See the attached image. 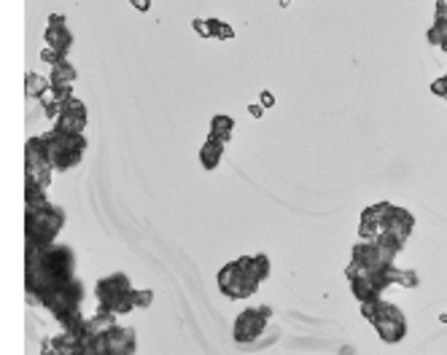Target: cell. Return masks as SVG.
Listing matches in <instances>:
<instances>
[{
  "label": "cell",
  "mask_w": 447,
  "mask_h": 355,
  "mask_svg": "<svg viewBox=\"0 0 447 355\" xmlns=\"http://www.w3.org/2000/svg\"><path fill=\"white\" fill-rule=\"evenodd\" d=\"M154 302V294L151 291H138L135 288V307H148Z\"/></svg>",
  "instance_id": "obj_22"
},
{
  "label": "cell",
  "mask_w": 447,
  "mask_h": 355,
  "mask_svg": "<svg viewBox=\"0 0 447 355\" xmlns=\"http://www.w3.org/2000/svg\"><path fill=\"white\" fill-rule=\"evenodd\" d=\"M41 59H43V62H49V65H57V62H59V59H65V57H62L59 51H54L51 46H46V49L41 51Z\"/></svg>",
  "instance_id": "obj_21"
},
{
  "label": "cell",
  "mask_w": 447,
  "mask_h": 355,
  "mask_svg": "<svg viewBox=\"0 0 447 355\" xmlns=\"http://www.w3.org/2000/svg\"><path fill=\"white\" fill-rule=\"evenodd\" d=\"M191 27L197 30L202 38H210V30H208V22H205V19H194V22H191Z\"/></svg>",
  "instance_id": "obj_23"
},
{
  "label": "cell",
  "mask_w": 447,
  "mask_h": 355,
  "mask_svg": "<svg viewBox=\"0 0 447 355\" xmlns=\"http://www.w3.org/2000/svg\"><path fill=\"white\" fill-rule=\"evenodd\" d=\"M132 6H135L138 11H148L151 9V0H132Z\"/></svg>",
  "instance_id": "obj_25"
},
{
  "label": "cell",
  "mask_w": 447,
  "mask_h": 355,
  "mask_svg": "<svg viewBox=\"0 0 447 355\" xmlns=\"http://www.w3.org/2000/svg\"><path fill=\"white\" fill-rule=\"evenodd\" d=\"M51 170L54 167H51L49 151H46L43 135L30 137L25 146V180H33V183L46 188L51 183Z\"/></svg>",
  "instance_id": "obj_9"
},
{
  "label": "cell",
  "mask_w": 447,
  "mask_h": 355,
  "mask_svg": "<svg viewBox=\"0 0 447 355\" xmlns=\"http://www.w3.org/2000/svg\"><path fill=\"white\" fill-rule=\"evenodd\" d=\"M434 19H444V22H447V0H439V3H436Z\"/></svg>",
  "instance_id": "obj_24"
},
{
  "label": "cell",
  "mask_w": 447,
  "mask_h": 355,
  "mask_svg": "<svg viewBox=\"0 0 447 355\" xmlns=\"http://www.w3.org/2000/svg\"><path fill=\"white\" fill-rule=\"evenodd\" d=\"M234 135V118L232 116H224V113H216L210 118V137L218 140V143L226 146V140Z\"/></svg>",
  "instance_id": "obj_14"
},
{
  "label": "cell",
  "mask_w": 447,
  "mask_h": 355,
  "mask_svg": "<svg viewBox=\"0 0 447 355\" xmlns=\"http://www.w3.org/2000/svg\"><path fill=\"white\" fill-rule=\"evenodd\" d=\"M97 302H100V312H111V315H124V312L135 310V288H132L130 277L121 272L100 277Z\"/></svg>",
  "instance_id": "obj_6"
},
{
  "label": "cell",
  "mask_w": 447,
  "mask_h": 355,
  "mask_svg": "<svg viewBox=\"0 0 447 355\" xmlns=\"http://www.w3.org/2000/svg\"><path fill=\"white\" fill-rule=\"evenodd\" d=\"M46 46H51L54 51H59L62 57L68 54V49L73 46V35L68 30V22L65 17L59 14H51L49 17V27H46Z\"/></svg>",
  "instance_id": "obj_12"
},
{
  "label": "cell",
  "mask_w": 447,
  "mask_h": 355,
  "mask_svg": "<svg viewBox=\"0 0 447 355\" xmlns=\"http://www.w3.org/2000/svg\"><path fill=\"white\" fill-rule=\"evenodd\" d=\"M73 81H76V67L68 59H59L57 65H51L49 86H73Z\"/></svg>",
  "instance_id": "obj_15"
},
{
  "label": "cell",
  "mask_w": 447,
  "mask_h": 355,
  "mask_svg": "<svg viewBox=\"0 0 447 355\" xmlns=\"http://www.w3.org/2000/svg\"><path fill=\"white\" fill-rule=\"evenodd\" d=\"M412 229H415V216L410 210L391 202H377L361 212L358 237L366 242H377V245L388 248L391 253L399 256L404 250L407 240H410Z\"/></svg>",
  "instance_id": "obj_2"
},
{
  "label": "cell",
  "mask_w": 447,
  "mask_h": 355,
  "mask_svg": "<svg viewBox=\"0 0 447 355\" xmlns=\"http://www.w3.org/2000/svg\"><path fill=\"white\" fill-rule=\"evenodd\" d=\"M248 110H250V116H256V118H262V116H264V108H262V105H250Z\"/></svg>",
  "instance_id": "obj_26"
},
{
  "label": "cell",
  "mask_w": 447,
  "mask_h": 355,
  "mask_svg": "<svg viewBox=\"0 0 447 355\" xmlns=\"http://www.w3.org/2000/svg\"><path fill=\"white\" fill-rule=\"evenodd\" d=\"M54 121H57V127H54V129L73 132V135H84V129H86V105L78 97H70L65 105H62L59 116L54 118Z\"/></svg>",
  "instance_id": "obj_11"
},
{
  "label": "cell",
  "mask_w": 447,
  "mask_h": 355,
  "mask_svg": "<svg viewBox=\"0 0 447 355\" xmlns=\"http://www.w3.org/2000/svg\"><path fill=\"white\" fill-rule=\"evenodd\" d=\"M81 352L84 355H135V331L113 326L92 339H84Z\"/></svg>",
  "instance_id": "obj_8"
},
{
  "label": "cell",
  "mask_w": 447,
  "mask_h": 355,
  "mask_svg": "<svg viewBox=\"0 0 447 355\" xmlns=\"http://www.w3.org/2000/svg\"><path fill=\"white\" fill-rule=\"evenodd\" d=\"M49 89V78L38 76V73H27L25 76V92L27 97H41V94Z\"/></svg>",
  "instance_id": "obj_17"
},
{
  "label": "cell",
  "mask_w": 447,
  "mask_h": 355,
  "mask_svg": "<svg viewBox=\"0 0 447 355\" xmlns=\"http://www.w3.org/2000/svg\"><path fill=\"white\" fill-rule=\"evenodd\" d=\"M288 3H291V0H280V6H288Z\"/></svg>",
  "instance_id": "obj_28"
},
{
  "label": "cell",
  "mask_w": 447,
  "mask_h": 355,
  "mask_svg": "<svg viewBox=\"0 0 447 355\" xmlns=\"http://www.w3.org/2000/svg\"><path fill=\"white\" fill-rule=\"evenodd\" d=\"M208 22V30H210V38H218V41H232L234 38V30L221 19H205Z\"/></svg>",
  "instance_id": "obj_18"
},
{
  "label": "cell",
  "mask_w": 447,
  "mask_h": 355,
  "mask_svg": "<svg viewBox=\"0 0 447 355\" xmlns=\"http://www.w3.org/2000/svg\"><path fill=\"white\" fill-rule=\"evenodd\" d=\"M65 226V210L51 204L49 199L41 204H30L25 207V240L27 245L43 248L51 245V240L59 234V229Z\"/></svg>",
  "instance_id": "obj_3"
},
{
  "label": "cell",
  "mask_w": 447,
  "mask_h": 355,
  "mask_svg": "<svg viewBox=\"0 0 447 355\" xmlns=\"http://www.w3.org/2000/svg\"><path fill=\"white\" fill-rule=\"evenodd\" d=\"M361 315L372 323V328L377 331V336L386 344H399L407 336V318L396 304L377 299V302L361 304Z\"/></svg>",
  "instance_id": "obj_4"
},
{
  "label": "cell",
  "mask_w": 447,
  "mask_h": 355,
  "mask_svg": "<svg viewBox=\"0 0 447 355\" xmlns=\"http://www.w3.org/2000/svg\"><path fill=\"white\" fill-rule=\"evenodd\" d=\"M46 151H49L51 167L54 170H73L86 154V137L84 135H73V132H59L51 129L43 135Z\"/></svg>",
  "instance_id": "obj_7"
},
{
  "label": "cell",
  "mask_w": 447,
  "mask_h": 355,
  "mask_svg": "<svg viewBox=\"0 0 447 355\" xmlns=\"http://www.w3.org/2000/svg\"><path fill=\"white\" fill-rule=\"evenodd\" d=\"M253 274H256L259 282H264L267 277H270V258H267L264 253L253 256Z\"/></svg>",
  "instance_id": "obj_19"
},
{
  "label": "cell",
  "mask_w": 447,
  "mask_h": 355,
  "mask_svg": "<svg viewBox=\"0 0 447 355\" xmlns=\"http://www.w3.org/2000/svg\"><path fill=\"white\" fill-rule=\"evenodd\" d=\"M431 92H434L436 97H447V73L442 78H436V81H431Z\"/></svg>",
  "instance_id": "obj_20"
},
{
  "label": "cell",
  "mask_w": 447,
  "mask_h": 355,
  "mask_svg": "<svg viewBox=\"0 0 447 355\" xmlns=\"http://www.w3.org/2000/svg\"><path fill=\"white\" fill-rule=\"evenodd\" d=\"M76 280V256L68 245H27V266H25V286L27 294L43 302L57 288Z\"/></svg>",
  "instance_id": "obj_1"
},
{
  "label": "cell",
  "mask_w": 447,
  "mask_h": 355,
  "mask_svg": "<svg viewBox=\"0 0 447 355\" xmlns=\"http://www.w3.org/2000/svg\"><path fill=\"white\" fill-rule=\"evenodd\" d=\"M259 288V280L253 274V258L250 256H240L237 261H229L221 266L218 272V291L226 299H248L253 296Z\"/></svg>",
  "instance_id": "obj_5"
},
{
  "label": "cell",
  "mask_w": 447,
  "mask_h": 355,
  "mask_svg": "<svg viewBox=\"0 0 447 355\" xmlns=\"http://www.w3.org/2000/svg\"><path fill=\"white\" fill-rule=\"evenodd\" d=\"M262 102H264V105H267V108H270V105H272V102H275V97H272V94H270V92H264V94H262Z\"/></svg>",
  "instance_id": "obj_27"
},
{
  "label": "cell",
  "mask_w": 447,
  "mask_h": 355,
  "mask_svg": "<svg viewBox=\"0 0 447 355\" xmlns=\"http://www.w3.org/2000/svg\"><path fill=\"white\" fill-rule=\"evenodd\" d=\"M221 156H224V143H218L213 137H208L205 146L200 148V164L205 170H216L221 164Z\"/></svg>",
  "instance_id": "obj_13"
},
{
  "label": "cell",
  "mask_w": 447,
  "mask_h": 355,
  "mask_svg": "<svg viewBox=\"0 0 447 355\" xmlns=\"http://www.w3.org/2000/svg\"><path fill=\"white\" fill-rule=\"evenodd\" d=\"M270 318H272L270 307H250V310H242L237 315V320H234V342H240V344L256 342V339L264 334Z\"/></svg>",
  "instance_id": "obj_10"
},
{
  "label": "cell",
  "mask_w": 447,
  "mask_h": 355,
  "mask_svg": "<svg viewBox=\"0 0 447 355\" xmlns=\"http://www.w3.org/2000/svg\"><path fill=\"white\" fill-rule=\"evenodd\" d=\"M426 38H428L431 46H436V49L447 51V22H444V19H434V25L428 27Z\"/></svg>",
  "instance_id": "obj_16"
},
{
  "label": "cell",
  "mask_w": 447,
  "mask_h": 355,
  "mask_svg": "<svg viewBox=\"0 0 447 355\" xmlns=\"http://www.w3.org/2000/svg\"><path fill=\"white\" fill-rule=\"evenodd\" d=\"M444 100H447V97H444Z\"/></svg>",
  "instance_id": "obj_29"
}]
</instances>
